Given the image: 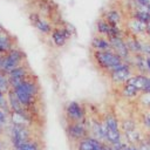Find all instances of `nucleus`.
Returning a JSON list of instances; mask_svg holds the SVG:
<instances>
[{
    "label": "nucleus",
    "mask_w": 150,
    "mask_h": 150,
    "mask_svg": "<svg viewBox=\"0 0 150 150\" xmlns=\"http://www.w3.org/2000/svg\"><path fill=\"white\" fill-rule=\"evenodd\" d=\"M11 89H12L14 96L16 97V100L21 103L22 107H25L28 110V112L33 107H35L39 89H38L36 82L33 79L28 77L22 83H20L19 86H16L14 88H11Z\"/></svg>",
    "instance_id": "nucleus-1"
},
{
    "label": "nucleus",
    "mask_w": 150,
    "mask_h": 150,
    "mask_svg": "<svg viewBox=\"0 0 150 150\" xmlns=\"http://www.w3.org/2000/svg\"><path fill=\"white\" fill-rule=\"evenodd\" d=\"M103 123L105 127V134H107V143L108 144H115L122 141V132L120 128L118 118L114 112H107L103 116Z\"/></svg>",
    "instance_id": "nucleus-2"
},
{
    "label": "nucleus",
    "mask_w": 150,
    "mask_h": 150,
    "mask_svg": "<svg viewBox=\"0 0 150 150\" xmlns=\"http://www.w3.org/2000/svg\"><path fill=\"white\" fill-rule=\"evenodd\" d=\"M94 59L97 66L107 71L114 69L117 64L123 62V60L114 52V50H104V52H94Z\"/></svg>",
    "instance_id": "nucleus-3"
},
{
    "label": "nucleus",
    "mask_w": 150,
    "mask_h": 150,
    "mask_svg": "<svg viewBox=\"0 0 150 150\" xmlns=\"http://www.w3.org/2000/svg\"><path fill=\"white\" fill-rule=\"evenodd\" d=\"M9 138L13 148L20 146L25 142L32 139L30 138V130L28 125H20V124H12L9 128Z\"/></svg>",
    "instance_id": "nucleus-4"
},
{
    "label": "nucleus",
    "mask_w": 150,
    "mask_h": 150,
    "mask_svg": "<svg viewBox=\"0 0 150 150\" xmlns=\"http://www.w3.org/2000/svg\"><path fill=\"white\" fill-rule=\"evenodd\" d=\"M66 134L70 141L79 143L81 139L89 136L87 122H68L66 127Z\"/></svg>",
    "instance_id": "nucleus-5"
},
{
    "label": "nucleus",
    "mask_w": 150,
    "mask_h": 150,
    "mask_svg": "<svg viewBox=\"0 0 150 150\" xmlns=\"http://www.w3.org/2000/svg\"><path fill=\"white\" fill-rule=\"evenodd\" d=\"M109 75H110V80L115 84H124L125 81L132 75L130 63L127 61L121 62L114 69H111L109 71Z\"/></svg>",
    "instance_id": "nucleus-6"
},
{
    "label": "nucleus",
    "mask_w": 150,
    "mask_h": 150,
    "mask_svg": "<svg viewBox=\"0 0 150 150\" xmlns=\"http://www.w3.org/2000/svg\"><path fill=\"white\" fill-rule=\"evenodd\" d=\"M66 116L69 122H83L86 121V110L76 101H73L66 107Z\"/></svg>",
    "instance_id": "nucleus-7"
},
{
    "label": "nucleus",
    "mask_w": 150,
    "mask_h": 150,
    "mask_svg": "<svg viewBox=\"0 0 150 150\" xmlns=\"http://www.w3.org/2000/svg\"><path fill=\"white\" fill-rule=\"evenodd\" d=\"M77 150H111V146L105 142L88 136L77 143Z\"/></svg>",
    "instance_id": "nucleus-8"
},
{
    "label": "nucleus",
    "mask_w": 150,
    "mask_h": 150,
    "mask_svg": "<svg viewBox=\"0 0 150 150\" xmlns=\"http://www.w3.org/2000/svg\"><path fill=\"white\" fill-rule=\"evenodd\" d=\"M87 125H88V130H89V136H91L101 142L107 143L105 127H104V123L102 120L93 118V120H90V122L87 123Z\"/></svg>",
    "instance_id": "nucleus-9"
},
{
    "label": "nucleus",
    "mask_w": 150,
    "mask_h": 150,
    "mask_svg": "<svg viewBox=\"0 0 150 150\" xmlns=\"http://www.w3.org/2000/svg\"><path fill=\"white\" fill-rule=\"evenodd\" d=\"M7 76H8V81H9V87L14 88V87L19 86L20 83H22L25 80H27L29 77L28 68L23 64H20L16 68H14L12 71H9L7 74Z\"/></svg>",
    "instance_id": "nucleus-10"
},
{
    "label": "nucleus",
    "mask_w": 150,
    "mask_h": 150,
    "mask_svg": "<svg viewBox=\"0 0 150 150\" xmlns=\"http://www.w3.org/2000/svg\"><path fill=\"white\" fill-rule=\"evenodd\" d=\"M109 42H110V46H111V49L123 60V61H127L130 59V52L125 45V41L124 39L121 36V38H111V39H108Z\"/></svg>",
    "instance_id": "nucleus-11"
},
{
    "label": "nucleus",
    "mask_w": 150,
    "mask_h": 150,
    "mask_svg": "<svg viewBox=\"0 0 150 150\" xmlns=\"http://www.w3.org/2000/svg\"><path fill=\"white\" fill-rule=\"evenodd\" d=\"M67 23V22H66ZM71 33L68 30V28L64 26H61V27H57V28H54L52 30V39H53V42L55 43V46L57 47H62L64 46V43L67 42V40L70 38Z\"/></svg>",
    "instance_id": "nucleus-12"
},
{
    "label": "nucleus",
    "mask_w": 150,
    "mask_h": 150,
    "mask_svg": "<svg viewBox=\"0 0 150 150\" xmlns=\"http://www.w3.org/2000/svg\"><path fill=\"white\" fill-rule=\"evenodd\" d=\"M29 20H30V23H32L35 28H38V30H40L41 33H43V34L52 33V30H53L52 23H50L49 21L45 20L43 18H41L38 13H30Z\"/></svg>",
    "instance_id": "nucleus-13"
},
{
    "label": "nucleus",
    "mask_w": 150,
    "mask_h": 150,
    "mask_svg": "<svg viewBox=\"0 0 150 150\" xmlns=\"http://www.w3.org/2000/svg\"><path fill=\"white\" fill-rule=\"evenodd\" d=\"M91 46L95 49V52H104V50H112L110 42L107 38L102 36V35H97L95 38H93L91 40Z\"/></svg>",
    "instance_id": "nucleus-14"
},
{
    "label": "nucleus",
    "mask_w": 150,
    "mask_h": 150,
    "mask_svg": "<svg viewBox=\"0 0 150 150\" xmlns=\"http://www.w3.org/2000/svg\"><path fill=\"white\" fill-rule=\"evenodd\" d=\"M128 27L130 29V32L134 35H139V34H146V23L141 22L136 19H130V21L128 22Z\"/></svg>",
    "instance_id": "nucleus-15"
},
{
    "label": "nucleus",
    "mask_w": 150,
    "mask_h": 150,
    "mask_svg": "<svg viewBox=\"0 0 150 150\" xmlns=\"http://www.w3.org/2000/svg\"><path fill=\"white\" fill-rule=\"evenodd\" d=\"M125 41V45L130 52V54H142V42L136 38V35H132L128 38Z\"/></svg>",
    "instance_id": "nucleus-16"
},
{
    "label": "nucleus",
    "mask_w": 150,
    "mask_h": 150,
    "mask_svg": "<svg viewBox=\"0 0 150 150\" xmlns=\"http://www.w3.org/2000/svg\"><path fill=\"white\" fill-rule=\"evenodd\" d=\"M134 64L136 69L139 71L142 75H146L149 73L148 66H146V57L143 54H135L134 55Z\"/></svg>",
    "instance_id": "nucleus-17"
},
{
    "label": "nucleus",
    "mask_w": 150,
    "mask_h": 150,
    "mask_svg": "<svg viewBox=\"0 0 150 150\" xmlns=\"http://www.w3.org/2000/svg\"><path fill=\"white\" fill-rule=\"evenodd\" d=\"M13 48V42H12V38L5 32L0 34V54H6L7 52H9Z\"/></svg>",
    "instance_id": "nucleus-18"
},
{
    "label": "nucleus",
    "mask_w": 150,
    "mask_h": 150,
    "mask_svg": "<svg viewBox=\"0 0 150 150\" xmlns=\"http://www.w3.org/2000/svg\"><path fill=\"white\" fill-rule=\"evenodd\" d=\"M104 19L111 25V26H118L120 22L122 21V16L120 14V12L117 9H109L107 11Z\"/></svg>",
    "instance_id": "nucleus-19"
},
{
    "label": "nucleus",
    "mask_w": 150,
    "mask_h": 150,
    "mask_svg": "<svg viewBox=\"0 0 150 150\" xmlns=\"http://www.w3.org/2000/svg\"><path fill=\"white\" fill-rule=\"evenodd\" d=\"M96 29H97V32H98L102 36L108 38L109 34H110V32H111V25L103 18V19H100V20L97 21V23H96Z\"/></svg>",
    "instance_id": "nucleus-20"
},
{
    "label": "nucleus",
    "mask_w": 150,
    "mask_h": 150,
    "mask_svg": "<svg viewBox=\"0 0 150 150\" xmlns=\"http://www.w3.org/2000/svg\"><path fill=\"white\" fill-rule=\"evenodd\" d=\"M121 94L123 97L125 98H135L139 95V90L132 86H129V84H123L122 86V89H121Z\"/></svg>",
    "instance_id": "nucleus-21"
},
{
    "label": "nucleus",
    "mask_w": 150,
    "mask_h": 150,
    "mask_svg": "<svg viewBox=\"0 0 150 150\" xmlns=\"http://www.w3.org/2000/svg\"><path fill=\"white\" fill-rule=\"evenodd\" d=\"M120 128H121V132L124 134V132H128V131H130V130L136 129L137 127H136V122H135L134 120H131V118H125V120H123V121L121 122Z\"/></svg>",
    "instance_id": "nucleus-22"
},
{
    "label": "nucleus",
    "mask_w": 150,
    "mask_h": 150,
    "mask_svg": "<svg viewBox=\"0 0 150 150\" xmlns=\"http://www.w3.org/2000/svg\"><path fill=\"white\" fill-rule=\"evenodd\" d=\"M13 150H40V146H39L38 142L29 139V141L25 142L23 144H21L20 146L13 148Z\"/></svg>",
    "instance_id": "nucleus-23"
},
{
    "label": "nucleus",
    "mask_w": 150,
    "mask_h": 150,
    "mask_svg": "<svg viewBox=\"0 0 150 150\" xmlns=\"http://www.w3.org/2000/svg\"><path fill=\"white\" fill-rule=\"evenodd\" d=\"M0 89L4 91H8L11 89L9 87V81H8V76L6 73L0 70Z\"/></svg>",
    "instance_id": "nucleus-24"
},
{
    "label": "nucleus",
    "mask_w": 150,
    "mask_h": 150,
    "mask_svg": "<svg viewBox=\"0 0 150 150\" xmlns=\"http://www.w3.org/2000/svg\"><path fill=\"white\" fill-rule=\"evenodd\" d=\"M8 121H9V115L6 110L1 109L0 108V125L6 128V125L8 124Z\"/></svg>",
    "instance_id": "nucleus-25"
},
{
    "label": "nucleus",
    "mask_w": 150,
    "mask_h": 150,
    "mask_svg": "<svg viewBox=\"0 0 150 150\" xmlns=\"http://www.w3.org/2000/svg\"><path fill=\"white\" fill-rule=\"evenodd\" d=\"M141 103L146 108H150V93L143 91V94L141 95Z\"/></svg>",
    "instance_id": "nucleus-26"
},
{
    "label": "nucleus",
    "mask_w": 150,
    "mask_h": 150,
    "mask_svg": "<svg viewBox=\"0 0 150 150\" xmlns=\"http://www.w3.org/2000/svg\"><path fill=\"white\" fill-rule=\"evenodd\" d=\"M142 54L150 57V42H142Z\"/></svg>",
    "instance_id": "nucleus-27"
},
{
    "label": "nucleus",
    "mask_w": 150,
    "mask_h": 150,
    "mask_svg": "<svg viewBox=\"0 0 150 150\" xmlns=\"http://www.w3.org/2000/svg\"><path fill=\"white\" fill-rule=\"evenodd\" d=\"M142 123H143V125H144L145 128L150 129V112H146V114L143 115V117H142Z\"/></svg>",
    "instance_id": "nucleus-28"
},
{
    "label": "nucleus",
    "mask_w": 150,
    "mask_h": 150,
    "mask_svg": "<svg viewBox=\"0 0 150 150\" xmlns=\"http://www.w3.org/2000/svg\"><path fill=\"white\" fill-rule=\"evenodd\" d=\"M138 6H148L150 4V0H134Z\"/></svg>",
    "instance_id": "nucleus-29"
},
{
    "label": "nucleus",
    "mask_w": 150,
    "mask_h": 150,
    "mask_svg": "<svg viewBox=\"0 0 150 150\" xmlns=\"http://www.w3.org/2000/svg\"><path fill=\"white\" fill-rule=\"evenodd\" d=\"M0 150H5V145H4V142L0 139Z\"/></svg>",
    "instance_id": "nucleus-30"
},
{
    "label": "nucleus",
    "mask_w": 150,
    "mask_h": 150,
    "mask_svg": "<svg viewBox=\"0 0 150 150\" xmlns=\"http://www.w3.org/2000/svg\"><path fill=\"white\" fill-rule=\"evenodd\" d=\"M1 33H5V29H4V28H2V26L0 25V34H1Z\"/></svg>",
    "instance_id": "nucleus-31"
},
{
    "label": "nucleus",
    "mask_w": 150,
    "mask_h": 150,
    "mask_svg": "<svg viewBox=\"0 0 150 150\" xmlns=\"http://www.w3.org/2000/svg\"><path fill=\"white\" fill-rule=\"evenodd\" d=\"M4 130H5V128H4V127H1V125H0V135H1V134H2V132H4Z\"/></svg>",
    "instance_id": "nucleus-32"
}]
</instances>
